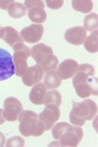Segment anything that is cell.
Here are the masks:
<instances>
[{
    "instance_id": "6da1fadb",
    "label": "cell",
    "mask_w": 98,
    "mask_h": 147,
    "mask_svg": "<svg viewBox=\"0 0 98 147\" xmlns=\"http://www.w3.org/2000/svg\"><path fill=\"white\" fill-rule=\"evenodd\" d=\"M97 114V105L92 99H84L82 101H74L73 109L69 113V121L72 125L81 127L85 121H91Z\"/></svg>"
},
{
    "instance_id": "7a4b0ae2",
    "label": "cell",
    "mask_w": 98,
    "mask_h": 147,
    "mask_svg": "<svg viewBox=\"0 0 98 147\" xmlns=\"http://www.w3.org/2000/svg\"><path fill=\"white\" fill-rule=\"evenodd\" d=\"M18 121L19 132L22 136H41L46 131L43 123L39 119L37 114L31 110L22 111Z\"/></svg>"
},
{
    "instance_id": "3957f363",
    "label": "cell",
    "mask_w": 98,
    "mask_h": 147,
    "mask_svg": "<svg viewBox=\"0 0 98 147\" xmlns=\"http://www.w3.org/2000/svg\"><path fill=\"white\" fill-rule=\"evenodd\" d=\"M83 138V130L81 127L75 125H68L64 130L63 134L59 139V146L64 147H76L79 145Z\"/></svg>"
},
{
    "instance_id": "277c9868",
    "label": "cell",
    "mask_w": 98,
    "mask_h": 147,
    "mask_svg": "<svg viewBox=\"0 0 98 147\" xmlns=\"http://www.w3.org/2000/svg\"><path fill=\"white\" fill-rule=\"evenodd\" d=\"M37 116H39V119L43 123L45 130L46 131L51 130L53 125L60 119V116H61L60 108L55 105H47L40 114H37Z\"/></svg>"
},
{
    "instance_id": "5b68a950",
    "label": "cell",
    "mask_w": 98,
    "mask_h": 147,
    "mask_svg": "<svg viewBox=\"0 0 98 147\" xmlns=\"http://www.w3.org/2000/svg\"><path fill=\"white\" fill-rule=\"evenodd\" d=\"M3 117L7 121H17L22 111V105L15 97H7L3 102Z\"/></svg>"
},
{
    "instance_id": "8992f818",
    "label": "cell",
    "mask_w": 98,
    "mask_h": 147,
    "mask_svg": "<svg viewBox=\"0 0 98 147\" xmlns=\"http://www.w3.org/2000/svg\"><path fill=\"white\" fill-rule=\"evenodd\" d=\"M15 75L13 57L10 52L0 48V81L12 78Z\"/></svg>"
},
{
    "instance_id": "52a82bcc",
    "label": "cell",
    "mask_w": 98,
    "mask_h": 147,
    "mask_svg": "<svg viewBox=\"0 0 98 147\" xmlns=\"http://www.w3.org/2000/svg\"><path fill=\"white\" fill-rule=\"evenodd\" d=\"M44 34V27L40 24H32L20 31V37L28 44H35L40 42Z\"/></svg>"
},
{
    "instance_id": "ba28073f",
    "label": "cell",
    "mask_w": 98,
    "mask_h": 147,
    "mask_svg": "<svg viewBox=\"0 0 98 147\" xmlns=\"http://www.w3.org/2000/svg\"><path fill=\"white\" fill-rule=\"evenodd\" d=\"M76 94L80 98H89L91 95L97 96L98 94V85H97V77L92 76L89 78V80L80 83V84L74 86Z\"/></svg>"
},
{
    "instance_id": "9c48e42d",
    "label": "cell",
    "mask_w": 98,
    "mask_h": 147,
    "mask_svg": "<svg viewBox=\"0 0 98 147\" xmlns=\"http://www.w3.org/2000/svg\"><path fill=\"white\" fill-rule=\"evenodd\" d=\"M87 36V32L85 31L83 27H73V28H69L65 31L64 34V38L67 43L72 45H82L84 43V40Z\"/></svg>"
},
{
    "instance_id": "30bf717a",
    "label": "cell",
    "mask_w": 98,
    "mask_h": 147,
    "mask_svg": "<svg viewBox=\"0 0 98 147\" xmlns=\"http://www.w3.org/2000/svg\"><path fill=\"white\" fill-rule=\"evenodd\" d=\"M53 55L52 48L45 44H36L31 48V57L37 65H42Z\"/></svg>"
},
{
    "instance_id": "8fae6325",
    "label": "cell",
    "mask_w": 98,
    "mask_h": 147,
    "mask_svg": "<svg viewBox=\"0 0 98 147\" xmlns=\"http://www.w3.org/2000/svg\"><path fill=\"white\" fill-rule=\"evenodd\" d=\"M78 63L76 60L73 59H67L64 60L62 63H60V65L57 67V75L61 80H67L69 78H73L75 73L78 67Z\"/></svg>"
},
{
    "instance_id": "7c38bea8",
    "label": "cell",
    "mask_w": 98,
    "mask_h": 147,
    "mask_svg": "<svg viewBox=\"0 0 98 147\" xmlns=\"http://www.w3.org/2000/svg\"><path fill=\"white\" fill-rule=\"evenodd\" d=\"M44 70L40 65H33V66L28 67V69L26 70V73L22 76V83L26 86H33L34 84L39 83L42 78H43Z\"/></svg>"
},
{
    "instance_id": "4fadbf2b",
    "label": "cell",
    "mask_w": 98,
    "mask_h": 147,
    "mask_svg": "<svg viewBox=\"0 0 98 147\" xmlns=\"http://www.w3.org/2000/svg\"><path fill=\"white\" fill-rule=\"evenodd\" d=\"M92 76H95V69L91 64L84 63V64L78 65L76 73L73 77V86H76L80 83H83V82L89 80V78Z\"/></svg>"
},
{
    "instance_id": "5bb4252c",
    "label": "cell",
    "mask_w": 98,
    "mask_h": 147,
    "mask_svg": "<svg viewBox=\"0 0 98 147\" xmlns=\"http://www.w3.org/2000/svg\"><path fill=\"white\" fill-rule=\"evenodd\" d=\"M0 38L3 40L11 47H13L17 43L22 42V37H20L18 32L13 27H10V26L1 27V30H0Z\"/></svg>"
},
{
    "instance_id": "9a60e30c",
    "label": "cell",
    "mask_w": 98,
    "mask_h": 147,
    "mask_svg": "<svg viewBox=\"0 0 98 147\" xmlns=\"http://www.w3.org/2000/svg\"><path fill=\"white\" fill-rule=\"evenodd\" d=\"M46 93H47V88L45 86L44 83H40V82H39L36 84H34L29 93L30 101H31L33 105H36V106L43 105L44 98H45Z\"/></svg>"
},
{
    "instance_id": "2e32d148",
    "label": "cell",
    "mask_w": 98,
    "mask_h": 147,
    "mask_svg": "<svg viewBox=\"0 0 98 147\" xmlns=\"http://www.w3.org/2000/svg\"><path fill=\"white\" fill-rule=\"evenodd\" d=\"M28 17L31 22H36V24H40L42 25V22H45L46 19H47V13L45 12L43 7H33V9H30L28 10Z\"/></svg>"
},
{
    "instance_id": "e0dca14e",
    "label": "cell",
    "mask_w": 98,
    "mask_h": 147,
    "mask_svg": "<svg viewBox=\"0 0 98 147\" xmlns=\"http://www.w3.org/2000/svg\"><path fill=\"white\" fill-rule=\"evenodd\" d=\"M84 48L87 52L91 53H96L98 51V32L97 30L92 31V33L87 36V38L84 40Z\"/></svg>"
},
{
    "instance_id": "ac0fdd59",
    "label": "cell",
    "mask_w": 98,
    "mask_h": 147,
    "mask_svg": "<svg viewBox=\"0 0 98 147\" xmlns=\"http://www.w3.org/2000/svg\"><path fill=\"white\" fill-rule=\"evenodd\" d=\"M7 12H9V15L13 17V18H20L22 16H25L26 13H27V9L22 3L20 2H16V1H13L11 3V5L7 9Z\"/></svg>"
},
{
    "instance_id": "d6986e66",
    "label": "cell",
    "mask_w": 98,
    "mask_h": 147,
    "mask_svg": "<svg viewBox=\"0 0 98 147\" xmlns=\"http://www.w3.org/2000/svg\"><path fill=\"white\" fill-rule=\"evenodd\" d=\"M62 83V80L58 77L55 71H48L44 78V84L47 88H59Z\"/></svg>"
},
{
    "instance_id": "ffe728a7",
    "label": "cell",
    "mask_w": 98,
    "mask_h": 147,
    "mask_svg": "<svg viewBox=\"0 0 98 147\" xmlns=\"http://www.w3.org/2000/svg\"><path fill=\"white\" fill-rule=\"evenodd\" d=\"M72 5L75 11L80 13H90L93 10V2L91 0H74Z\"/></svg>"
},
{
    "instance_id": "44dd1931",
    "label": "cell",
    "mask_w": 98,
    "mask_h": 147,
    "mask_svg": "<svg viewBox=\"0 0 98 147\" xmlns=\"http://www.w3.org/2000/svg\"><path fill=\"white\" fill-rule=\"evenodd\" d=\"M62 103V95L60 94V92L52 90L49 92L46 93L45 98H44V105H55V106H60Z\"/></svg>"
},
{
    "instance_id": "7402d4cb",
    "label": "cell",
    "mask_w": 98,
    "mask_h": 147,
    "mask_svg": "<svg viewBox=\"0 0 98 147\" xmlns=\"http://www.w3.org/2000/svg\"><path fill=\"white\" fill-rule=\"evenodd\" d=\"M98 26V16L96 13L87 14L83 19V28L85 31H95Z\"/></svg>"
},
{
    "instance_id": "603a6c76",
    "label": "cell",
    "mask_w": 98,
    "mask_h": 147,
    "mask_svg": "<svg viewBox=\"0 0 98 147\" xmlns=\"http://www.w3.org/2000/svg\"><path fill=\"white\" fill-rule=\"evenodd\" d=\"M58 65H59L58 58H57L55 55H52L46 62L41 65V67H42V69H43L44 71L48 73V71H55V70L57 69Z\"/></svg>"
},
{
    "instance_id": "cb8c5ba5",
    "label": "cell",
    "mask_w": 98,
    "mask_h": 147,
    "mask_svg": "<svg viewBox=\"0 0 98 147\" xmlns=\"http://www.w3.org/2000/svg\"><path fill=\"white\" fill-rule=\"evenodd\" d=\"M69 124L68 123H65V121H62V123H55L53 127L51 128V133H52V138L55 139V140H59L61 136L63 134L64 132V130L66 129V127L68 126Z\"/></svg>"
},
{
    "instance_id": "d4e9b609",
    "label": "cell",
    "mask_w": 98,
    "mask_h": 147,
    "mask_svg": "<svg viewBox=\"0 0 98 147\" xmlns=\"http://www.w3.org/2000/svg\"><path fill=\"white\" fill-rule=\"evenodd\" d=\"M5 146L7 147H22L25 146V140L22 136H15L10 138L7 141H5Z\"/></svg>"
},
{
    "instance_id": "484cf974",
    "label": "cell",
    "mask_w": 98,
    "mask_h": 147,
    "mask_svg": "<svg viewBox=\"0 0 98 147\" xmlns=\"http://www.w3.org/2000/svg\"><path fill=\"white\" fill-rule=\"evenodd\" d=\"M26 9H33V7H45V2L42 1V0H26L25 4Z\"/></svg>"
},
{
    "instance_id": "4316f807",
    "label": "cell",
    "mask_w": 98,
    "mask_h": 147,
    "mask_svg": "<svg viewBox=\"0 0 98 147\" xmlns=\"http://www.w3.org/2000/svg\"><path fill=\"white\" fill-rule=\"evenodd\" d=\"M63 0H47L45 1V4L51 10H59L63 7Z\"/></svg>"
},
{
    "instance_id": "83f0119b",
    "label": "cell",
    "mask_w": 98,
    "mask_h": 147,
    "mask_svg": "<svg viewBox=\"0 0 98 147\" xmlns=\"http://www.w3.org/2000/svg\"><path fill=\"white\" fill-rule=\"evenodd\" d=\"M12 2H13V0H5V1L0 0V9L1 10H7Z\"/></svg>"
},
{
    "instance_id": "f1b7e54d",
    "label": "cell",
    "mask_w": 98,
    "mask_h": 147,
    "mask_svg": "<svg viewBox=\"0 0 98 147\" xmlns=\"http://www.w3.org/2000/svg\"><path fill=\"white\" fill-rule=\"evenodd\" d=\"M5 136H4V134L1 131H0V147H3L5 146Z\"/></svg>"
},
{
    "instance_id": "f546056e",
    "label": "cell",
    "mask_w": 98,
    "mask_h": 147,
    "mask_svg": "<svg viewBox=\"0 0 98 147\" xmlns=\"http://www.w3.org/2000/svg\"><path fill=\"white\" fill-rule=\"evenodd\" d=\"M5 119L3 117V110L2 109H0V125H3Z\"/></svg>"
},
{
    "instance_id": "4dcf8cb0",
    "label": "cell",
    "mask_w": 98,
    "mask_h": 147,
    "mask_svg": "<svg viewBox=\"0 0 98 147\" xmlns=\"http://www.w3.org/2000/svg\"><path fill=\"white\" fill-rule=\"evenodd\" d=\"M0 30H1V27H0Z\"/></svg>"
}]
</instances>
